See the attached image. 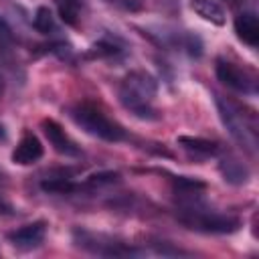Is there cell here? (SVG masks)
<instances>
[{"label":"cell","mask_w":259,"mask_h":259,"mask_svg":"<svg viewBox=\"0 0 259 259\" xmlns=\"http://www.w3.org/2000/svg\"><path fill=\"white\" fill-rule=\"evenodd\" d=\"M217 107H219V115L225 123V127L229 130V134L233 136L235 142H239L245 150H249L251 154L257 148V117L251 109H245L243 105L217 95Z\"/></svg>","instance_id":"7a4b0ae2"},{"label":"cell","mask_w":259,"mask_h":259,"mask_svg":"<svg viewBox=\"0 0 259 259\" xmlns=\"http://www.w3.org/2000/svg\"><path fill=\"white\" fill-rule=\"evenodd\" d=\"M221 170H223V174H225V180L235 182V184H241V182H245V180L249 178L247 168H245L243 164L235 162V160H225L223 166H221Z\"/></svg>","instance_id":"2e32d148"},{"label":"cell","mask_w":259,"mask_h":259,"mask_svg":"<svg viewBox=\"0 0 259 259\" xmlns=\"http://www.w3.org/2000/svg\"><path fill=\"white\" fill-rule=\"evenodd\" d=\"M42 154H45V148H42V144H40V140L34 136V134H24L20 140H18V144H16V148L12 150V162L14 164H18V166H28V164H34V162H38L40 158H42Z\"/></svg>","instance_id":"9c48e42d"},{"label":"cell","mask_w":259,"mask_h":259,"mask_svg":"<svg viewBox=\"0 0 259 259\" xmlns=\"http://www.w3.org/2000/svg\"><path fill=\"white\" fill-rule=\"evenodd\" d=\"M214 73H217L219 81L223 85H227L229 89H233V91H239V93H245V95H251V93L257 91L255 75L249 69L237 65V63L219 59L217 65H214Z\"/></svg>","instance_id":"8992f818"},{"label":"cell","mask_w":259,"mask_h":259,"mask_svg":"<svg viewBox=\"0 0 259 259\" xmlns=\"http://www.w3.org/2000/svg\"><path fill=\"white\" fill-rule=\"evenodd\" d=\"M0 89H2V77H0Z\"/></svg>","instance_id":"7402d4cb"},{"label":"cell","mask_w":259,"mask_h":259,"mask_svg":"<svg viewBox=\"0 0 259 259\" xmlns=\"http://www.w3.org/2000/svg\"><path fill=\"white\" fill-rule=\"evenodd\" d=\"M105 2L123 12H140L146 6V0H105Z\"/></svg>","instance_id":"ac0fdd59"},{"label":"cell","mask_w":259,"mask_h":259,"mask_svg":"<svg viewBox=\"0 0 259 259\" xmlns=\"http://www.w3.org/2000/svg\"><path fill=\"white\" fill-rule=\"evenodd\" d=\"M190 8H192L202 20H206V22H210V24L221 26V24H225V20H227L225 10H223L214 0H190Z\"/></svg>","instance_id":"8fae6325"},{"label":"cell","mask_w":259,"mask_h":259,"mask_svg":"<svg viewBox=\"0 0 259 259\" xmlns=\"http://www.w3.org/2000/svg\"><path fill=\"white\" fill-rule=\"evenodd\" d=\"M178 144L188 150V152H194V154H200V156H212L219 152V144L217 142H210V140H204V138H192V136H180L178 138Z\"/></svg>","instance_id":"7c38bea8"},{"label":"cell","mask_w":259,"mask_h":259,"mask_svg":"<svg viewBox=\"0 0 259 259\" xmlns=\"http://www.w3.org/2000/svg\"><path fill=\"white\" fill-rule=\"evenodd\" d=\"M57 12L67 26H77L81 16V0H55Z\"/></svg>","instance_id":"4fadbf2b"},{"label":"cell","mask_w":259,"mask_h":259,"mask_svg":"<svg viewBox=\"0 0 259 259\" xmlns=\"http://www.w3.org/2000/svg\"><path fill=\"white\" fill-rule=\"evenodd\" d=\"M158 93L156 79L146 71H132L119 83V101L121 105L140 119H158V109L154 99Z\"/></svg>","instance_id":"6da1fadb"},{"label":"cell","mask_w":259,"mask_h":259,"mask_svg":"<svg viewBox=\"0 0 259 259\" xmlns=\"http://www.w3.org/2000/svg\"><path fill=\"white\" fill-rule=\"evenodd\" d=\"M178 221L192 229V231H200V233H219V235H225V233H235L239 227H241V221L233 214H223V212H217V210H208V208H202V206H192V204H186V206H180L178 208Z\"/></svg>","instance_id":"277c9868"},{"label":"cell","mask_w":259,"mask_h":259,"mask_svg":"<svg viewBox=\"0 0 259 259\" xmlns=\"http://www.w3.org/2000/svg\"><path fill=\"white\" fill-rule=\"evenodd\" d=\"M32 26H34L36 32H40V34H51V32H55V16H53V12H51L47 6H38L36 12H34Z\"/></svg>","instance_id":"9a60e30c"},{"label":"cell","mask_w":259,"mask_h":259,"mask_svg":"<svg viewBox=\"0 0 259 259\" xmlns=\"http://www.w3.org/2000/svg\"><path fill=\"white\" fill-rule=\"evenodd\" d=\"M40 127H42V134L47 136V140L55 152H59L61 156H79L77 144L67 136V132L63 130L61 123H57L55 119L49 117V119L40 121Z\"/></svg>","instance_id":"ba28073f"},{"label":"cell","mask_w":259,"mask_h":259,"mask_svg":"<svg viewBox=\"0 0 259 259\" xmlns=\"http://www.w3.org/2000/svg\"><path fill=\"white\" fill-rule=\"evenodd\" d=\"M10 210H12V208H10V204H8V202H4V200L0 198V212H2V214H8Z\"/></svg>","instance_id":"d6986e66"},{"label":"cell","mask_w":259,"mask_h":259,"mask_svg":"<svg viewBox=\"0 0 259 259\" xmlns=\"http://www.w3.org/2000/svg\"><path fill=\"white\" fill-rule=\"evenodd\" d=\"M227 2H239V0H227Z\"/></svg>","instance_id":"44dd1931"},{"label":"cell","mask_w":259,"mask_h":259,"mask_svg":"<svg viewBox=\"0 0 259 259\" xmlns=\"http://www.w3.org/2000/svg\"><path fill=\"white\" fill-rule=\"evenodd\" d=\"M235 32L237 36L249 45V47H257L259 45V18L255 12H243L235 18Z\"/></svg>","instance_id":"30bf717a"},{"label":"cell","mask_w":259,"mask_h":259,"mask_svg":"<svg viewBox=\"0 0 259 259\" xmlns=\"http://www.w3.org/2000/svg\"><path fill=\"white\" fill-rule=\"evenodd\" d=\"M12 47H14V34H12V28L8 26V22L0 16V57H6L12 53Z\"/></svg>","instance_id":"e0dca14e"},{"label":"cell","mask_w":259,"mask_h":259,"mask_svg":"<svg viewBox=\"0 0 259 259\" xmlns=\"http://www.w3.org/2000/svg\"><path fill=\"white\" fill-rule=\"evenodd\" d=\"M69 117L89 136H95L105 142H121L125 138V130L107 117L97 105L93 103H75L69 107Z\"/></svg>","instance_id":"3957f363"},{"label":"cell","mask_w":259,"mask_h":259,"mask_svg":"<svg viewBox=\"0 0 259 259\" xmlns=\"http://www.w3.org/2000/svg\"><path fill=\"white\" fill-rule=\"evenodd\" d=\"M47 221H34L28 225H22L20 229L8 233V241L12 243V247L20 249V251H30L40 247V243L45 241L47 235Z\"/></svg>","instance_id":"52a82bcc"},{"label":"cell","mask_w":259,"mask_h":259,"mask_svg":"<svg viewBox=\"0 0 259 259\" xmlns=\"http://www.w3.org/2000/svg\"><path fill=\"white\" fill-rule=\"evenodd\" d=\"M0 140H6V130H4L2 123H0Z\"/></svg>","instance_id":"ffe728a7"},{"label":"cell","mask_w":259,"mask_h":259,"mask_svg":"<svg viewBox=\"0 0 259 259\" xmlns=\"http://www.w3.org/2000/svg\"><path fill=\"white\" fill-rule=\"evenodd\" d=\"M73 241L77 247H81L93 255H101V257H136V255L144 253L142 249H138L130 243H123V241L113 239L103 233H91L85 229L73 231Z\"/></svg>","instance_id":"5b68a950"},{"label":"cell","mask_w":259,"mask_h":259,"mask_svg":"<svg viewBox=\"0 0 259 259\" xmlns=\"http://www.w3.org/2000/svg\"><path fill=\"white\" fill-rule=\"evenodd\" d=\"M40 188L45 192H53V194H71V192L79 190L81 184H75L69 178H51V180H42Z\"/></svg>","instance_id":"5bb4252c"}]
</instances>
